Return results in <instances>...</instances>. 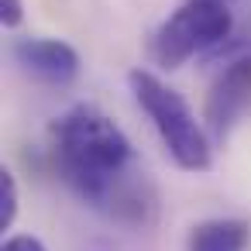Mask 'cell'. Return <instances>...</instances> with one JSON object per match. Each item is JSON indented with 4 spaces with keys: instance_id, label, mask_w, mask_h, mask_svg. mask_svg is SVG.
I'll use <instances>...</instances> for the list:
<instances>
[{
    "instance_id": "7a4b0ae2",
    "label": "cell",
    "mask_w": 251,
    "mask_h": 251,
    "mask_svg": "<svg viewBox=\"0 0 251 251\" xmlns=\"http://www.w3.org/2000/svg\"><path fill=\"white\" fill-rule=\"evenodd\" d=\"M127 83L138 107L148 114L151 127L158 131L165 151L172 155V162L186 172H206L213 165V141L196 121L193 107L182 100V93L162 83L148 69H131Z\"/></svg>"
},
{
    "instance_id": "ba28073f",
    "label": "cell",
    "mask_w": 251,
    "mask_h": 251,
    "mask_svg": "<svg viewBox=\"0 0 251 251\" xmlns=\"http://www.w3.org/2000/svg\"><path fill=\"white\" fill-rule=\"evenodd\" d=\"M25 21V0H0V25L18 28Z\"/></svg>"
},
{
    "instance_id": "6da1fadb",
    "label": "cell",
    "mask_w": 251,
    "mask_h": 251,
    "mask_svg": "<svg viewBox=\"0 0 251 251\" xmlns=\"http://www.w3.org/2000/svg\"><path fill=\"white\" fill-rule=\"evenodd\" d=\"M49 151L59 179L93 210L124 220L151 224L155 189L134 169L127 134L93 103H76L49 127Z\"/></svg>"
},
{
    "instance_id": "277c9868",
    "label": "cell",
    "mask_w": 251,
    "mask_h": 251,
    "mask_svg": "<svg viewBox=\"0 0 251 251\" xmlns=\"http://www.w3.org/2000/svg\"><path fill=\"white\" fill-rule=\"evenodd\" d=\"M248 110H251V52H244L241 59H234L213 79V86L206 93L203 121L210 127V138L224 141Z\"/></svg>"
},
{
    "instance_id": "30bf717a",
    "label": "cell",
    "mask_w": 251,
    "mask_h": 251,
    "mask_svg": "<svg viewBox=\"0 0 251 251\" xmlns=\"http://www.w3.org/2000/svg\"><path fill=\"white\" fill-rule=\"evenodd\" d=\"M224 4H230V0H224Z\"/></svg>"
},
{
    "instance_id": "8992f818",
    "label": "cell",
    "mask_w": 251,
    "mask_h": 251,
    "mask_svg": "<svg viewBox=\"0 0 251 251\" xmlns=\"http://www.w3.org/2000/svg\"><path fill=\"white\" fill-rule=\"evenodd\" d=\"M251 224L237 217L203 220L189 230V251H248Z\"/></svg>"
},
{
    "instance_id": "3957f363",
    "label": "cell",
    "mask_w": 251,
    "mask_h": 251,
    "mask_svg": "<svg viewBox=\"0 0 251 251\" xmlns=\"http://www.w3.org/2000/svg\"><path fill=\"white\" fill-rule=\"evenodd\" d=\"M234 18L224 0H186L148 38V55L162 69H182L189 59L213 52L230 35Z\"/></svg>"
},
{
    "instance_id": "5b68a950",
    "label": "cell",
    "mask_w": 251,
    "mask_h": 251,
    "mask_svg": "<svg viewBox=\"0 0 251 251\" xmlns=\"http://www.w3.org/2000/svg\"><path fill=\"white\" fill-rule=\"evenodd\" d=\"M11 55L25 76H31L45 86H69L79 76V52L59 38H45V35L14 38Z\"/></svg>"
},
{
    "instance_id": "9c48e42d",
    "label": "cell",
    "mask_w": 251,
    "mask_h": 251,
    "mask_svg": "<svg viewBox=\"0 0 251 251\" xmlns=\"http://www.w3.org/2000/svg\"><path fill=\"white\" fill-rule=\"evenodd\" d=\"M0 251H45V244L35 237V234H14L4 241V248Z\"/></svg>"
},
{
    "instance_id": "52a82bcc",
    "label": "cell",
    "mask_w": 251,
    "mask_h": 251,
    "mask_svg": "<svg viewBox=\"0 0 251 251\" xmlns=\"http://www.w3.org/2000/svg\"><path fill=\"white\" fill-rule=\"evenodd\" d=\"M18 182H14V172L11 169H0V230H11L14 220H18Z\"/></svg>"
}]
</instances>
